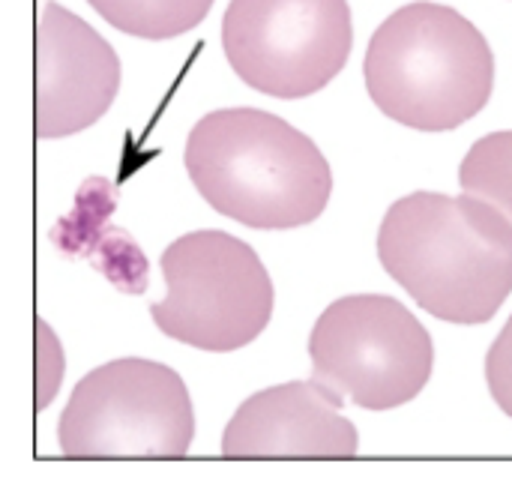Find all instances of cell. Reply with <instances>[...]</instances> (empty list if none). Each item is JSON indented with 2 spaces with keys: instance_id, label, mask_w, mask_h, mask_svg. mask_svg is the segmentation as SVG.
Here are the masks:
<instances>
[{
  "instance_id": "obj_11",
  "label": "cell",
  "mask_w": 512,
  "mask_h": 494,
  "mask_svg": "<svg viewBox=\"0 0 512 494\" xmlns=\"http://www.w3.org/2000/svg\"><path fill=\"white\" fill-rule=\"evenodd\" d=\"M459 183L468 195L498 207L512 225V129L492 132L468 150Z\"/></svg>"
},
{
  "instance_id": "obj_8",
  "label": "cell",
  "mask_w": 512,
  "mask_h": 494,
  "mask_svg": "<svg viewBox=\"0 0 512 494\" xmlns=\"http://www.w3.org/2000/svg\"><path fill=\"white\" fill-rule=\"evenodd\" d=\"M33 129L66 138L93 126L120 90L117 51L75 12L48 0L36 18Z\"/></svg>"
},
{
  "instance_id": "obj_4",
  "label": "cell",
  "mask_w": 512,
  "mask_h": 494,
  "mask_svg": "<svg viewBox=\"0 0 512 494\" xmlns=\"http://www.w3.org/2000/svg\"><path fill=\"white\" fill-rule=\"evenodd\" d=\"M165 300L156 327L198 351L228 354L255 342L273 315V282L258 252L225 231H192L162 252Z\"/></svg>"
},
{
  "instance_id": "obj_2",
  "label": "cell",
  "mask_w": 512,
  "mask_h": 494,
  "mask_svg": "<svg viewBox=\"0 0 512 494\" xmlns=\"http://www.w3.org/2000/svg\"><path fill=\"white\" fill-rule=\"evenodd\" d=\"M198 195L249 228H300L330 204L333 171L321 147L261 108L204 114L183 153Z\"/></svg>"
},
{
  "instance_id": "obj_7",
  "label": "cell",
  "mask_w": 512,
  "mask_h": 494,
  "mask_svg": "<svg viewBox=\"0 0 512 494\" xmlns=\"http://www.w3.org/2000/svg\"><path fill=\"white\" fill-rule=\"evenodd\" d=\"M354 45L348 0H231L222 48L249 87L273 99H306L348 63Z\"/></svg>"
},
{
  "instance_id": "obj_5",
  "label": "cell",
  "mask_w": 512,
  "mask_h": 494,
  "mask_svg": "<svg viewBox=\"0 0 512 494\" xmlns=\"http://www.w3.org/2000/svg\"><path fill=\"white\" fill-rule=\"evenodd\" d=\"M309 357L321 384L366 411L408 405L435 369L429 330L384 294H351L330 303L309 336Z\"/></svg>"
},
{
  "instance_id": "obj_10",
  "label": "cell",
  "mask_w": 512,
  "mask_h": 494,
  "mask_svg": "<svg viewBox=\"0 0 512 494\" xmlns=\"http://www.w3.org/2000/svg\"><path fill=\"white\" fill-rule=\"evenodd\" d=\"M111 27L138 39H174L198 27L213 0H87Z\"/></svg>"
},
{
  "instance_id": "obj_3",
  "label": "cell",
  "mask_w": 512,
  "mask_h": 494,
  "mask_svg": "<svg viewBox=\"0 0 512 494\" xmlns=\"http://www.w3.org/2000/svg\"><path fill=\"white\" fill-rule=\"evenodd\" d=\"M363 75L372 102L390 120L420 132H447L486 108L495 54L462 12L417 0L372 33Z\"/></svg>"
},
{
  "instance_id": "obj_6",
  "label": "cell",
  "mask_w": 512,
  "mask_h": 494,
  "mask_svg": "<svg viewBox=\"0 0 512 494\" xmlns=\"http://www.w3.org/2000/svg\"><path fill=\"white\" fill-rule=\"evenodd\" d=\"M60 450L96 456H186L195 411L183 378L153 360H114L84 375L60 417Z\"/></svg>"
},
{
  "instance_id": "obj_1",
  "label": "cell",
  "mask_w": 512,
  "mask_h": 494,
  "mask_svg": "<svg viewBox=\"0 0 512 494\" xmlns=\"http://www.w3.org/2000/svg\"><path fill=\"white\" fill-rule=\"evenodd\" d=\"M378 258L420 309L450 324H486L512 291V225L483 198L414 192L378 228Z\"/></svg>"
},
{
  "instance_id": "obj_9",
  "label": "cell",
  "mask_w": 512,
  "mask_h": 494,
  "mask_svg": "<svg viewBox=\"0 0 512 494\" xmlns=\"http://www.w3.org/2000/svg\"><path fill=\"white\" fill-rule=\"evenodd\" d=\"M360 447L342 417V396L327 384L291 381L249 396L222 435V456H336Z\"/></svg>"
},
{
  "instance_id": "obj_12",
  "label": "cell",
  "mask_w": 512,
  "mask_h": 494,
  "mask_svg": "<svg viewBox=\"0 0 512 494\" xmlns=\"http://www.w3.org/2000/svg\"><path fill=\"white\" fill-rule=\"evenodd\" d=\"M486 384H489L498 408L507 417H512V315L486 354Z\"/></svg>"
}]
</instances>
